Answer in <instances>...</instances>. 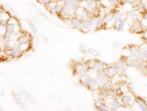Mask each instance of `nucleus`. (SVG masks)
Listing matches in <instances>:
<instances>
[{
	"label": "nucleus",
	"instance_id": "36",
	"mask_svg": "<svg viewBox=\"0 0 147 111\" xmlns=\"http://www.w3.org/2000/svg\"><path fill=\"white\" fill-rule=\"evenodd\" d=\"M141 22L142 23L143 26L145 28H147V13L146 15H144L142 17V19L141 20Z\"/></svg>",
	"mask_w": 147,
	"mask_h": 111
},
{
	"label": "nucleus",
	"instance_id": "8",
	"mask_svg": "<svg viewBox=\"0 0 147 111\" xmlns=\"http://www.w3.org/2000/svg\"><path fill=\"white\" fill-rule=\"evenodd\" d=\"M109 65L106 63L102 61L96 60L94 61L92 65V68L93 70L97 71V72L101 70H107Z\"/></svg>",
	"mask_w": 147,
	"mask_h": 111
},
{
	"label": "nucleus",
	"instance_id": "22",
	"mask_svg": "<svg viewBox=\"0 0 147 111\" xmlns=\"http://www.w3.org/2000/svg\"><path fill=\"white\" fill-rule=\"evenodd\" d=\"M16 24L14 23L9 24L6 26V32H5V36L8 37L13 34L14 29L16 27Z\"/></svg>",
	"mask_w": 147,
	"mask_h": 111
},
{
	"label": "nucleus",
	"instance_id": "10",
	"mask_svg": "<svg viewBox=\"0 0 147 111\" xmlns=\"http://www.w3.org/2000/svg\"><path fill=\"white\" fill-rule=\"evenodd\" d=\"M96 20L94 18H90L87 20L82 23V26L81 29L82 30H89L95 27Z\"/></svg>",
	"mask_w": 147,
	"mask_h": 111
},
{
	"label": "nucleus",
	"instance_id": "46",
	"mask_svg": "<svg viewBox=\"0 0 147 111\" xmlns=\"http://www.w3.org/2000/svg\"><path fill=\"white\" fill-rule=\"evenodd\" d=\"M78 2H80V3H81V2H83V1H85V0H77Z\"/></svg>",
	"mask_w": 147,
	"mask_h": 111
},
{
	"label": "nucleus",
	"instance_id": "17",
	"mask_svg": "<svg viewBox=\"0 0 147 111\" xmlns=\"http://www.w3.org/2000/svg\"><path fill=\"white\" fill-rule=\"evenodd\" d=\"M82 23L83 22L81 20L77 18L75 16L72 18L71 20V25L75 29H81L82 26Z\"/></svg>",
	"mask_w": 147,
	"mask_h": 111
},
{
	"label": "nucleus",
	"instance_id": "40",
	"mask_svg": "<svg viewBox=\"0 0 147 111\" xmlns=\"http://www.w3.org/2000/svg\"><path fill=\"white\" fill-rule=\"evenodd\" d=\"M52 0H38V2L43 4H48Z\"/></svg>",
	"mask_w": 147,
	"mask_h": 111
},
{
	"label": "nucleus",
	"instance_id": "38",
	"mask_svg": "<svg viewBox=\"0 0 147 111\" xmlns=\"http://www.w3.org/2000/svg\"><path fill=\"white\" fill-rule=\"evenodd\" d=\"M122 44V42L115 41L113 43V46L116 49H119L121 47Z\"/></svg>",
	"mask_w": 147,
	"mask_h": 111
},
{
	"label": "nucleus",
	"instance_id": "23",
	"mask_svg": "<svg viewBox=\"0 0 147 111\" xmlns=\"http://www.w3.org/2000/svg\"><path fill=\"white\" fill-rule=\"evenodd\" d=\"M102 88L105 91H110L113 88V84L111 79H109L102 83Z\"/></svg>",
	"mask_w": 147,
	"mask_h": 111
},
{
	"label": "nucleus",
	"instance_id": "12",
	"mask_svg": "<svg viewBox=\"0 0 147 111\" xmlns=\"http://www.w3.org/2000/svg\"><path fill=\"white\" fill-rule=\"evenodd\" d=\"M126 25H129L126 20H121V21L115 22L114 23L112 28L117 31H125V30Z\"/></svg>",
	"mask_w": 147,
	"mask_h": 111
},
{
	"label": "nucleus",
	"instance_id": "16",
	"mask_svg": "<svg viewBox=\"0 0 147 111\" xmlns=\"http://www.w3.org/2000/svg\"><path fill=\"white\" fill-rule=\"evenodd\" d=\"M113 65L115 66L116 67L119 68V70H122L125 72L127 71L129 68L126 62L121 59L118 61L114 63Z\"/></svg>",
	"mask_w": 147,
	"mask_h": 111
},
{
	"label": "nucleus",
	"instance_id": "5",
	"mask_svg": "<svg viewBox=\"0 0 147 111\" xmlns=\"http://www.w3.org/2000/svg\"><path fill=\"white\" fill-rule=\"evenodd\" d=\"M145 29L146 28L143 26L141 20H139L129 27V32L133 34L141 35Z\"/></svg>",
	"mask_w": 147,
	"mask_h": 111
},
{
	"label": "nucleus",
	"instance_id": "29",
	"mask_svg": "<svg viewBox=\"0 0 147 111\" xmlns=\"http://www.w3.org/2000/svg\"><path fill=\"white\" fill-rule=\"evenodd\" d=\"M14 96V100L15 102H16V104L19 105H22L23 104L22 99V97L20 94L18 93H15L13 95Z\"/></svg>",
	"mask_w": 147,
	"mask_h": 111
},
{
	"label": "nucleus",
	"instance_id": "14",
	"mask_svg": "<svg viewBox=\"0 0 147 111\" xmlns=\"http://www.w3.org/2000/svg\"><path fill=\"white\" fill-rule=\"evenodd\" d=\"M109 77L107 73V70L98 71L96 75V80L100 83H103L109 79Z\"/></svg>",
	"mask_w": 147,
	"mask_h": 111
},
{
	"label": "nucleus",
	"instance_id": "7",
	"mask_svg": "<svg viewBox=\"0 0 147 111\" xmlns=\"http://www.w3.org/2000/svg\"><path fill=\"white\" fill-rule=\"evenodd\" d=\"M80 3L77 0H65L64 6L69 9L74 13L76 9L80 6Z\"/></svg>",
	"mask_w": 147,
	"mask_h": 111
},
{
	"label": "nucleus",
	"instance_id": "44",
	"mask_svg": "<svg viewBox=\"0 0 147 111\" xmlns=\"http://www.w3.org/2000/svg\"><path fill=\"white\" fill-rule=\"evenodd\" d=\"M142 63H143L144 66L145 68V70L147 72V60H143L142 61Z\"/></svg>",
	"mask_w": 147,
	"mask_h": 111
},
{
	"label": "nucleus",
	"instance_id": "24",
	"mask_svg": "<svg viewBox=\"0 0 147 111\" xmlns=\"http://www.w3.org/2000/svg\"><path fill=\"white\" fill-rule=\"evenodd\" d=\"M102 29H104L103 20V18L99 17L96 20L95 29L96 30H100Z\"/></svg>",
	"mask_w": 147,
	"mask_h": 111
},
{
	"label": "nucleus",
	"instance_id": "27",
	"mask_svg": "<svg viewBox=\"0 0 147 111\" xmlns=\"http://www.w3.org/2000/svg\"><path fill=\"white\" fill-rule=\"evenodd\" d=\"M20 51L16 48H14L11 50L10 55L13 58H18L20 56Z\"/></svg>",
	"mask_w": 147,
	"mask_h": 111
},
{
	"label": "nucleus",
	"instance_id": "31",
	"mask_svg": "<svg viewBox=\"0 0 147 111\" xmlns=\"http://www.w3.org/2000/svg\"><path fill=\"white\" fill-rule=\"evenodd\" d=\"M29 25L32 33L34 35L36 34L37 33V29L36 26H35V24L32 21L30 20L29 22Z\"/></svg>",
	"mask_w": 147,
	"mask_h": 111
},
{
	"label": "nucleus",
	"instance_id": "34",
	"mask_svg": "<svg viewBox=\"0 0 147 111\" xmlns=\"http://www.w3.org/2000/svg\"><path fill=\"white\" fill-rule=\"evenodd\" d=\"M97 110L100 111H107L108 110L107 105L104 103H101L97 106Z\"/></svg>",
	"mask_w": 147,
	"mask_h": 111
},
{
	"label": "nucleus",
	"instance_id": "47",
	"mask_svg": "<svg viewBox=\"0 0 147 111\" xmlns=\"http://www.w3.org/2000/svg\"><path fill=\"white\" fill-rule=\"evenodd\" d=\"M96 1H100V0H96Z\"/></svg>",
	"mask_w": 147,
	"mask_h": 111
},
{
	"label": "nucleus",
	"instance_id": "35",
	"mask_svg": "<svg viewBox=\"0 0 147 111\" xmlns=\"http://www.w3.org/2000/svg\"><path fill=\"white\" fill-rule=\"evenodd\" d=\"M78 49H79V51L80 52L82 53H85L87 52V47L85 44L84 43H81L79 45Z\"/></svg>",
	"mask_w": 147,
	"mask_h": 111
},
{
	"label": "nucleus",
	"instance_id": "11",
	"mask_svg": "<svg viewBox=\"0 0 147 111\" xmlns=\"http://www.w3.org/2000/svg\"><path fill=\"white\" fill-rule=\"evenodd\" d=\"M136 96L134 94H125L121 97V102L125 105H130L131 104L135 102Z\"/></svg>",
	"mask_w": 147,
	"mask_h": 111
},
{
	"label": "nucleus",
	"instance_id": "9",
	"mask_svg": "<svg viewBox=\"0 0 147 111\" xmlns=\"http://www.w3.org/2000/svg\"><path fill=\"white\" fill-rule=\"evenodd\" d=\"M119 71L120 70L119 68L114 65L108 67L107 70V73L109 79L111 80L113 78L118 75L119 73Z\"/></svg>",
	"mask_w": 147,
	"mask_h": 111
},
{
	"label": "nucleus",
	"instance_id": "25",
	"mask_svg": "<svg viewBox=\"0 0 147 111\" xmlns=\"http://www.w3.org/2000/svg\"><path fill=\"white\" fill-rule=\"evenodd\" d=\"M127 18V12H119L116 15L115 18V22L121 20H126Z\"/></svg>",
	"mask_w": 147,
	"mask_h": 111
},
{
	"label": "nucleus",
	"instance_id": "26",
	"mask_svg": "<svg viewBox=\"0 0 147 111\" xmlns=\"http://www.w3.org/2000/svg\"><path fill=\"white\" fill-rule=\"evenodd\" d=\"M29 44V40L28 38L26 37H21L19 38L18 40H17L16 44L19 46H21L23 45H28Z\"/></svg>",
	"mask_w": 147,
	"mask_h": 111
},
{
	"label": "nucleus",
	"instance_id": "19",
	"mask_svg": "<svg viewBox=\"0 0 147 111\" xmlns=\"http://www.w3.org/2000/svg\"><path fill=\"white\" fill-rule=\"evenodd\" d=\"M85 82L89 88H93L97 84L96 80L91 77H86L85 79Z\"/></svg>",
	"mask_w": 147,
	"mask_h": 111
},
{
	"label": "nucleus",
	"instance_id": "42",
	"mask_svg": "<svg viewBox=\"0 0 147 111\" xmlns=\"http://www.w3.org/2000/svg\"><path fill=\"white\" fill-rule=\"evenodd\" d=\"M111 4H115L119 3L120 4L121 0H107Z\"/></svg>",
	"mask_w": 147,
	"mask_h": 111
},
{
	"label": "nucleus",
	"instance_id": "1",
	"mask_svg": "<svg viewBox=\"0 0 147 111\" xmlns=\"http://www.w3.org/2000/svg\"><path fill=\"white\" fill-rule=\"evenodd\" d=\"M122 50L128 51V55L126 56L130 57L133 59L143 61V57L141 53L140 45L136 44H129L123 48Z\"/></svg>",
	"mask_w": 147,
	"mask_h": 111
},
{
	"label": "nucleus",
	"instance_id": "37",
	"mask_svg": "<svg viewBox=\"0 0 147 111\" xmlns=\"http://www.w3.org/2000/svg\"><path fill=\"white\" fill-rule=\"evenodd\" d=\"M142 35L141 37V39L143 40L144 42L147 41V28L145 29L144 31L142 34Z\"/></svg>",
	"mask_w": 147,
	"mask_h": 111
},
{
	"label": "nucleus",
	"instance_id": "45",
	"mask_svg": "<svg viewBox=\"0 0 147 111\" xmlns=\"http://www.w3.org/2000/svg\"><path fill=\"white\" fill-rule=\"evenodd\" d=\"M138 1H142V2L145 4V5H146V4L147 3V0H138Z\"/></svg>",
	"mask_w": 147,
	"mask_h": 111
},
{
	"label": "nucleus",
	"instance_id": "13",
	"mask_svg": "<svg viewBox=\"0 0 147 111\" xmlns=\"http://www.w3.org/2000/svg\"><path fill=\"white\" fill-rule=\"evenodd\" d=\"M100 1H96V0H85L83 1L85 4L84 7L86 8L88 10H93L97 9L98 5V2Z\"/></svg>",
	"mask_w": 147,
	"mask_h": 111
},
{
	"label": "nucleus",
	"instance_id": "28",
	"mask_svg": "<svg viewBox=\"0 0 147 111\" xmlns=\"http://www.w3.org/2000/svg\"><path fill=\"white\" fill-rule=\"evenodd\" d=\"M62 12L64 16H67V17H69V16H71L73 14H74V12L70 10L69 9H68V8L64 7V6L63 8Z\"/></svg>",
	"mask_w": 147,
	"mask_h": 111
},
{
	"label": "nucleus",
	"instance_id": "4",
	"mask_svg": "<svg viewBox=\"0 0 147 111\" xmlns=\"http://www.w3.org/2000/svg\"><path fill=\"white\" fill-rule=\"evenodd\" d=\"M74 15L75 17L81 20L82 22L91 17L89 10L80 5L75 12Z\"/></svg>",
	"mask_w": 147,
	"mask_h": 111
},
{
	"label": "nucleus",
	"instance_id": "18",
	"mask_svg": "<svg viewBox=\"0 0 147 111\" xmlns=\"http://www.w3.org/2000/svg\"><path fill=\"white\" fill-rule=\"evenodd\" d=\"M88 64H85L82 65L79 72V76L80 78L82 79H86V77H88Z\"/></svg>",
	"mask_w": 147,
	"mask_h": 111
},
{
	"label": "nucleus",
	"instance_id": "20",
	"mask_svg": "<svg viewBox=\"0 0 147 111\" xmlns=\"http://www.w3.org/2000/svg\"><path fill=\"white\" fill-rule=\"evenodd\" d=\"M141 53L143 59H147V42H144L143 44L140 45Z\"/></svg>",
	"mask_w": 147,
	"mask_h": 111
},
{
	"label": "nucleus",
	"instance_id": "32",
	"mask_svg": "<svg viewBox=\"0 0 147 111\" xmlns=\"http://www.w3.org/2000/svg\"><path fill=\"white\" fill-rule=\"evenodd\" d=\"M89 53L91 56H93L96 57L100 55V52L98 50H96L93 48L89 49L88 50Z\"/></svg>",
	"mask_w": 147,
	"mask_h": 111
},
{
	"label": "nucleus",
	"instance_id": "15",
	"mask_svg": "<svg viewBox=\"0 0 147 111\" xmlns=\"http://www.w3.org/2000/svg\"><path fill=\"white\" fill-rule=\"evenodd\" d=\"M135 102L143 111H147V103L145 99L140 96H136Z\"/></svg>",
	"mask_w": 147,
	"mask_h": 111
},
{
	"label": "nucleus",
	"instance_id": "2",
	"mask_svg": "<svg viewBox=\"0 0 147 111\" xmlns=\"http://www.w3.org/2000/svg\"><path fill=\"white\" fill-rule=\"evenodd\" d=\"M118 12L116 10H112L104 15L103 18L104 23V29L112 28L114 23H115V16Z\"/></svg>",
	"mask_w": 147,
	"mask_h": 111
},
{
	"label": "nucleus",
	"instance_id": "41",
	"mask_svg": "<svg viewBox=\"0 0 147 111\" xmlns=\"http://www.w3.org/2000/svg\"><path fill=\"white\" fill-rule=\"evenodd\" d=\"M116 95L119 97H122L123 95H124V94H123V91L121 90V89H118L116 90Z\"/></svg>",
	"mask_w": 147,
	"mask_h": 111
},
{
	"label": "nucleus",
	"instance_id": "30",
	"mask_svg": "<svg viewBox=\"0 0 147 111\" xmlns=\"http://www.w3.org/2000/svg\"><path fill=\"white\" fill-rule=\"evenodd\" d=\"M138 1V0H121L120 4L124 5L125 4L128 3L133 6Z\"/></svg>",
	"mask_w": 147,
	"mask_h": 111
},
{
	"label": "nucleus",
	"instance_id": "6",
	"mask_svg": "<svg viewBox=\"0 0 147 111\" xmlns=\"http://www.w3.org/2000/svg\"><path fill=\"white\" fill-rule=\"evenodd\" d=\"M133 9L138 12L142 16V17L147 13V7L146 5L139 1L133 6Z\"/></svg>",
	"mask_w": 147,
	"mask_h": 111
},
{
	"label": "nucleus",
	"instance_id": "3",
	"mask_svg": "<svg viewBox=\"0 0 147 111\" xmlns=\"http://www.w3.org/2000/svg\"><path fill=\"white\" fill-rule=\"evenodd\" d=\"M142 19V16L134 9L127 12V18L126 20L129 27L137 21L141 20Z\"/></svg>",
	"mask_w": 147,
	"mask_h": 111
},
{
	"label": "nucleus",
	"instance_id": "33",
	"mask_svg": "<svg viewBox=\"0 0 147 111\" xmlns=\"http://www.w3.org/2000/svg\"><path fill=\"white\" fill-rule=\"evenodd\" d=\"M63 7H64V5L61 4L57 5L53 7V10L57 14H60L62 12Z\"/></svg>",
	"mask_w": 147,
	"mask_h": 111
},
{
	"label": "nucleus",
	"instance_id": "43",
	"mask_svg": "<svg viewBox=\"0 0 147 111\" xmlns=\"http://www.w3.org/2000/svg\"><path fill=\"white\" fill-rule=\"evenodd\" d=\"M1 26L5 27L6 26V25H7V22L5 20H2L1 21Z\"/></svg>",
	"mask_w": 147,
	"mask_h": 111
},
{
	"label": "nucleus",
	"instance_id": "39",
	"mask_svg": "<svg viewBox=\"0 0 147 111\" xmlns=\"http://www.w3.org/2000/svg\"><path fill=\"white\" fill-rule=\"evenodd\" d=\"M26 94V91H23L22 95L24 97H25L26 99L28 100H32V98H31V97H32V96H31L30 94H29V93H27V92Z\"/></svg>",
	"mask_w": 147,
	"mask_h": 111
},
{
	"label": "nucleus",
	"instance_id": "21",
	"mask_svg": "<svg viewBox=\"0 0 147 111\" xmlns=\"http://www.w3.org/2000/svg\"><path fill=\"white\" fill-rule=\"evenodd\" d=\"M111 105H112V108L115 109H117L119 108H124L125 106L123 103H120L117 98L115 97L112 98Z\"/></svg>",
	"mask_w": 147,
	"mask_h": 111
}]
</instances>
